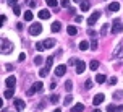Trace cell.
Returning <instances> with one entry per match:
<instances>
[{
    "mask_svg": "<svg viewBox=\"0 0 123 112\" xmlns=\"http://www.w3.org/2000/svg\"><path fill=\"white\" fill-rule=\"evenodd\" d=\"M100 15H102V13L99 12V10H96V12H94V13L91 15V16L87 18V25H89V26H92V25H94V23H96V21H97L99 18H100Z\"/></svg>",
    "mask_w": 123,
    "mask_h": 112,
    "instance_id": "cell-6",
    "label": "cell"
},
{
    "mask_svg": "<svg viewBox=\"0 0 123 112\" xmlns=\"http://www.w3.org/2000/svg\"><path fill=\"white\" fill-rule=\"evenodd\" d=\"M5 70H6V72H12V70H13V65H12V63H6V65H5Z\"/></svg>",
    "mask_w": 123,
    "mask_h": 112,
    "instance_id": "cell-39",
    "label": "cell"
},
{
    "mask_svg": "<svg viewBox=\"0 0 123 112\" xmlns=\"http://www.w3.org/2000/svg\"><path fill=\"white\" fill-rule=\"evenodd\" d=\"M80 8H81V10H83V12H89V8H91V3H89L87 0H84V2H81Z\"/></svg>",
    "mask_w": 123,
    "mask_h": 112,
    "instance_id": "cell-16",
    "label": "cell"
},
{
    "mask_svg": "<svg viewBox=\"0 0 123 112\" xmlns=\"http://www.w3.org/2000/svg\"><path fill=\"white\" fill-rule=\"evenodd\" d=\"M104 99H105V96L102 93H99L97 96H94V99H92V104L94 106H99V104H102L104 102Z\"/></svg>",
    "mask_w": 123,
    "mask_h": 112,
    "instance_id": "cell-7",
    "label": "cell"
},
{
    "mask_svg": "<svg viewBox=\"0 0 123 112\" xmlns=\"http://www.w3.org/2000/svg\"><path fill=\"white\" fill-rule=\"evenodd\" d=\"M55 88H57V83H55V81H52V83H50V89H55Z\"/></svg>",
    "mask_w": 123,
    "mask_h": 112,
    "instance_id": "cell-47",
    "label": "cell"
},
{
    "mask_svg": "<svg viewBox=\"0 0 123 112\" xmlns=\"http://www.w3.org/2000/svg\"><path fill=\"white\" fill-rule=\"evenodd\" d=\"M81 111H84V106H83V104H74L73 107H71V109H70V112H81Z\"/></svg>",
    "mask_w": 123,
    "mask_h": 112,
    "instance_id": "cell-17",
    "label": "cell"
},
{
    "mask_svg": "<svg viewBox=\"0 0 123 112\" xmlns=\"http://www.w3.org/2000/svg\"><path fill=\"white\" fill-rule=\"evenodd\" d=\"M55 44H57L55 39H45V41H44V47H45V49H52Z\"/></svg>",
    "mask_w": 123,
    "mask_h": 112,
    "instance_id": "cell-13",
    "label": "cell"
},
{
    "mask_svg": "<svg viewBox=\"0 0 123 112\" xmlns=\"http://www.w3.org/2000/svg\"><path fill=\"white\" fill-rule=\"evenodd\" d=\"M42 86H44V85L41 83V81H36V83H34L29 89H28V96H32V94H36L37 91H41V89H42Z\"/></svg>",
    "mask_w": 123,
    "mask_h": 112,
    "instance_id": "cell-4",
    "label": "cell"
},
{
    "mask_svg": "<svg viewBox=\"0 0 123 112\" xmlns=\"http://www.w3.org/2000/svg\"><path fill=\"white\" fill-rule=\"evenodd\" d=\"M37 16H39L41 20H49L50 18V12L49 10H41V12L37 13Z\"/></svg>",
    "mask_w": 123,
    "mask_h": 112,
    "instance_id": "cell-12",
    "label": "cell"
},
{
    "mask_svg": "<svg viewBox=\"0 0 123 112\" xmlns=\"http://www.w3.org/2000/svg\"><path fill=\"white\" fill-rule=\"evenodd\" d=\"M23 16H25L26 21H32V18H34V15H32V12H31V10L25 12V15H23Z\"/></svg>",
    "mask_w": 123,
    "mask_h": 112,
    "instance_id": "cell-20",
    "label": "cell"
},
{
    "mask_svg": "<svg viewBox=\"0 0 123 112\" xmlns=\"http://www.w3.org/2000/svg\"><path fill=\"white\" fill-rule=\"evenodd\" d=\"M91 88H92V81L87 80V81H86V89H91Z\"/></svg>",
    "mask_w": 123,
    "mask_h": 112,
    "instance_id": "cell-41",
    "label": "cell"
},
{
    "mask_svg": "<svg viewBox=\"0 0 123 112\" xmlns=\"http://www.w3.org/2000/svg\"><path fill=\"white\" fill-rule=\"evenodd\" d=\"M25 59H26V54H25V52H21V54H19V57H18V60H19V62H23Z\"/></svg>",
    "mask_w": 123,
    "mask_h": 112,
    "instance_id": "cell-38",
    "label": "cell"
},
{
    "mask_svg": "<svg viewBox=\"0 0 123 112\" xmlns=\"http://www.w3.org/2000/svg\"><path fill=\"white\" fill-rule=\"evenodd\" d=\"M76 62H78L76 59H70V60H68V65H76Z\"/></svg>",
    "mask_w": 123,
    "mask_h": 112,
    "instance_id": "cell-42",
    "label": "cell"
},
{
    "mask_svg": "<svg viewBox=\"0 0 123 112\" xmlns=\"http://www.w3.org/2000/svg\"><path fill=\"white\" fill-rule=\"evenodd\" d=\"M13 13H15V15H19V13H21V7L19 5H13Z\"/></svg>",
    "mask_w": 123,
    "mask_h": 112,
    "instance_id": "cell-29",
    "label": "cell"
},
{
    "mask_svg": "<svg viewBox=\"0 0 123 112\" xmlns=\"http://www.w3.org/2000/svg\"><path fill=\"white\" fill-rule=\"evenodd\" d=\"M67 33L68 34H70V36H76V34H78V28H76V26H68L67 28Z\"/></svg>",
    "mask_w": 123,
    "mask_h": 112,
    "instance_id": "cell-15",
    "label": "cell"
},
{
    "mask_svg": "<svg viewBox=\"0 0 123 112\" xmlns=\"http://www.w3.org/2000/svg\"><path fill=\"white\" fill-rule=\"evenodd\" d=\"M5 85H6V88H8V89H13V88H15V85H16V78H15V76H8V78H6V81H5Z\"/></svg>",
    "mask_w": 123,
    "mask_h": 112,
    "instance_id": "cell-9",
    "label": "cell"
},
{
    "mask_svg": "<svg viewBox=\"0 0 123 112\" xmlns=\"http://www.w3.org/2000/svg\"><path fill=\"white\" fill-rule=\"evenodd\" d=\"M67 73V65H58L55 68V75L57 76H63V75Z\"/></svg>",
    "mask_w": 123,
    "mask_h": 112,
    "instance_id": "cell-11",
    "label": "cell"
},
{
    "mask_svg": "<svg viewBox=\"0 0 123 112\" xmlns=\"http://www.w3.org/2000/svg\"><path fill=\"white\" fill-rule=\"evenodd\" d=\"M73 2H76V3H78V2H81V0H73Z\"/></svg>",
    "mask_w": 123,
    "mask_h": 112,
    "instance_id": "cell-53",
    "label": "cell"
},
{
    "mask_svg": "<svg viewBox=\"0 0 123 112\" xmlns=\"http://www.w3.org/2000/svg\"><path fill=\"white\" fill-rule=\"evenodd\" d=\"M87 34H89V36H91V37H96V36H97L94 29H89V31H87Z\"/></svg>",
    "mask_w": 123,
    "mask_h": 112,
    "instance_id": "cell-40",
    "label": "cell"
},
{
    "mask_svg": "<svg viewBox=\"0 0 123 112\" xmlns=\"http://www.w3.org/2000/svg\"><path fill=\"white\" fill-rule=\"evenodd\" d=\"M120 57H123V42L117 44V47L112 52V59H120Z\"/></svg>",
    "mask_w": 123,
    "mask_h": 112,
    "instance_id": "cell-5",
    "label": "cell"
},
{
    "mask_svg": "<svg viewBox=\"0 0 123 112\" xmlns=\"http://www.w3.org/2000/svg\"><path fill=\"white\" fill-rule=\"evenodd\" d=\"M104 81H105V75H100V73H99L97 76H96V83H97V85L104 83Z\"/></svg>",
    "mask_w": 123,
    "mask_h": 112,
    "instance_id": "cell-22",
    "label": "cell"
},
{
    "mask_svg": "<svg viewBox=\"0 0 123 112\" xmlns=\"http://www.w3.org/2000/svg\"><path fill=\"white\" fill-rule=\"evenodd\" d=\"M74 20H76V23H81V21H83V18H81V16H76Z\"/></svg>",
    "mask_w": 123,
    "mask_h": 112,
    "instance_id": "cell-49",
    "label": "cell"
},
{
    "mask_svg": "<svg viewBox=\"0 0 123 112\" xmlns=\"http://www.w3.org/2000/svg\"><path fill=\"white\" fill-rule=\"evenodd\" d=\"M122 31H123L122 21H120V18H115V20H113V23H112V33L118 34V33H122Z\"/></svg>",
    "mask_w": 123,
    "mask_h": 112,
    "instance_id": "cell-3",
    "label": "cell"
},
{
    "mask_svg": "<svg viewBox=\"0 0 123 112\" xmlns=\"http://www.w3.org/2000/svg\"><path fill=\"white\" fill-rule=\"evenodd\" d=\"M80 49L81 50H87V49H91V46H89L87 41H81V42H80Z\"/></svg>",
    "mask_w": 123,
    "mask_h": 112,
    "instance_id": "cell-19",
    "label": "cell"
},
{
    "mask_svg": "<svg viewBox=\"0 0 123 112\" xmlns=\"http://www.w3.org/2000/svg\"><path fill=\"white\" fill-rule=\"evenodd\" d=\"M50 102H52V104H57V102H58V96H57V94H52V96H50Z\"/></svg>",
    "mask_w": 123,
    "mask_h": 112,
    "instance_id": "cell-31",
    "label": "cell"
},
{
    "mask_svg": "<svg viewBox=\"0 0 123 112\" xmlns=\"http://www.w3.org/2000/svg\"><path fill=\"white\" fill-rule=\"evenodd\" d=\"M65 89H67V93H70V91L73 89V83H71V81H67V83H65Z\"/></svg>",
    "mask_w": 123,
    "mask_h": 112,
    "instance_id": "cell-25",
    "label": "cell"
},
{
    "mask_svg": "<svg viewBox=\"0 0 123 112\" xmlns=\"http://www.w3.org/2000/svg\"><path fill=\"white\" fill-rule=\"evenodd\" d=\"M47 5H50V7H57L58 3H57L55 0H47Z\"/></svg>",
    "mask_w": 123,
    "mask_h": 112,
    "instance_id": "cell-35",
    "label": "cell"
},
{
    "mask_svg": "<svg viewBox=\"0 0 123 112\" xmlns=\"http://www.w3.org/2000/svg\"><path fill=\"white\" fill-rule=\"evenodd\" d=\"M89 68H91V70H97V68H99V62H97V60H91V63H89Z\"/></svg>",
    "mask_w": 123,
    "mask_h": 112,
    "instance_id": "cell-23",
    "label": "cell"
},
{
    "mask_svg": "<svg viewBox=\"0 0 123 112\" xmlns=\"http://www.w3.org/2000/svg\"><path fill=\"white\" fill-rule=\"evenodd\" d=\"M54 112H62V111H60V109H55V111H54Z\"/></svg>",
    "mask_w": 123,
    "mask_h": 112,
    "instance_id": "cell-52",
    "label": "cell"
},
{
    "mask_svg": "<svg viewBox=\"0 0 123 112\" xmlns=\"http://www.w3.org/2000/svg\"><path fill=\"white\" fill-rule=\"evenodd\" d=\"M2 107H3V99L0 98V109H2Z\"/></svg>",
    "mask_w": 123,
    "mask_h": 112,
    "instance_id": "cell-50",
    "label": "cell"
},
{
    "mask_svg": "<svg viewBox=\"0 0 123 112\" xmlns=\"http://www.w3.org/2000/svg\"><path fill=\"white\" fill-rule=\"evenodd\" d=\"M49 70H50V68H47V67H44V68H41V70H39V76H41V78H44V76H47V75H49Z\"/></svg>",
    "mask_w": 123,
    "mask_h": 112,
    "instance_id": "cell-21",
    "label": "cell"
},
{
    "mask_svg": "<svg viewBox=\"0 0 123 112\" xmlns=\"http://www.w3.org/2000/svg\"><path fill=\"white\" fill-rule=\"evenodd\" d=\"M41 31H42V25H41V23H32V25H31V28H29L31 36H39Z\"/></svg>",
    "mask_w": 123,
    "mask_h": 112,
    "instance_id": "cell-2",
    "label": "cell"
},
{
    "mask_svg": "<svg viewBox=\"0 0 123 112\" xmlns=\"http://www.w3.org/2000/svg\"><path fill=\"white\" fill-rule=\"evenodd\" d=\"M84 70H86V63L83 62V60H78V62H76V73L81 75Z\"/></svg>",
    "mask_w": 123,
    "mask_h": 112,
    "instance_id": "cell-10",
    "label": "cell"
},
{
    "mask_svg": "<svg viewBox=\"0 0 123 112\" xmlns=\"http://www.w3.org/2000/svg\"><path fill=\"white\" fill-rule=\"evenodd\" d=\"M28 3H29V7H31V8H34V7H36V0H29Z\"/></svg>",
    "mask_w": 123,
    "mask_h": 112,
    "instance_id": "cell-45",
    "label": "cell"
},
{
    "mask_svg": "<svg viewBox=\"0 0 123 112\" xmlns=\"http://www.w3.org/2000/svg\"><path fill=\"white\" fill-rule=\"evenodd\" d=\"M52 63H54V57H47V62H45V67L50 68L52 67Z\"/></svg>",
    "mask_w": 123,
    "mask_h": 112,
    "instance_id": "cell-27",
    "label": "cell"
},
{
    "mask_svg": "<svg viewBox=\"0 0 123 112\" xmlns=\"http://www.w3.org/2000/svg\"><path fill=\"white\" fill-rule=\"evenodd\" d=\"M13 104H15V109H16L18 112L23 111V109H25V106H26L23 99H15V101H13Z\"/></svg>",
    "mask_w": 123,
    "mask_h": 112,
    "instance_id": "cell-8",
    "label": "cell"
},
{
    "mask_svg": "<svg viewBox=\"0 0 123 112\" xmlns=\"http://www.w3.org/2000/svg\"><path fill=\"white\" fill-rule=\"evenodd\" d=\"M113 98H115V99H122L123 98V91H117V93L113 94Z\"/></svg>",
    "mask_w": 123,
    "mask_h": 112,
    "instance_id": "cell-34",
    "label": "cell"
},
{
    "mask_svg": "<svg viewBox=\"0 0 123 112\" xmlns=\"http://www.w3.org/2000/svg\"><path fill=\"white\" fill-rule=\"evenodd\" d=\"M12 52H13V44L5 37H0V54H12Z\"/></svg>",
    "mask_w": 123,
    "mask_h": 112,
    "instance_id": "cell-1",
    "label": "cell"
},
{
    "mask_svg": "<svg viewBox=\"0 0 123 112\" xmlns=\"http://www.w3.org/2000/svg\"><path fill=\"white\" fill-rule=\"evenodd\" d=\"M71 101H73V96H67V98L63 99V104H65V106H70V104H71Z\"/></svg>",
    "mask_w": 123,
    "mask_h": 112,
    "instance_id": "cell-26",
    "label": "cell"
},
{
    "mask_svg": "<svg viewBox=\"0 0 123 112\" xmlns=\"http://www.w3.org/2000/svg\"><path fill=\"white\" fill-rule=\"evenodd\" d=\"M60 5H62V7H68V5H70V2H68V0H62Z\"/></svg>",
    "mask_w": 123,
    "mask_h": 112,
    "instance_id": "cell-43",
    "label": "cell"
},
{
    "mask_svg": "<svg viewBox=\"0 0 123 112\" xmlns=\"http://www.w3.org/2000/svg\"><path fill=\"white\" fill-rule=\"evenodd\" d=\"M109 10H110V12H118V10H120V3H118V2H112L110 5H109Z\"/></svg>",
    "mask_w": 123,
    "mask_h": 112,
    "instance_id": "cell-18",
    "label": "cell"
},
{
    "mask_svg": "<svg viewBox=\"0 0 123 112\" xmlns=\"http://www.w3.org/2000/svg\"><path fill=\"white\" fill-rule=\"evenodd\" d=\"M6 3H8V5H16L18 0H6Z\"/></svg>",
    "mask_w": 123,
    "mask_h": 112,
    "instance_id": "cell-44",
    "label": "cell"
},
{
    "mask_svg": "<svg viewBox=\"0 0 123 112\" xmlns=\"http://www.w3.org/2000/svg\"><path fill=\"white\" fill-rule=\"evenodd\" d=\"M107 29H109V25H104V26H102V36H105V34H107Z\"/></svg>",
    "mask_w": 123,
    "mask_h": 112,
    "instance_id": "cell-36",
    "label": "cell"
},
{
    "mask_svg": "<svg viewBox=\"0 0 123 112\" xmlns=\"http://www.w3.org/2000/svg\"><path fill=\"white\" fill-rule=\"evenodd\" d=\"M50 29H52V33H58L62 29V23L60 21H54L52 26H50Z\"/></svg>",
    "mask_w": 123,
    "mask_h": 112,
    "instance_id": "cell-14",
    "label": "cell"
},
{
    "mask_svg": "<svg viewBox=\"0 0 123 112\" xmlns=\"http://www.w3.org/2000/svg\"><path fill=\"white\" fill-rule=\"evenodd\" d=\"M5 16H3V15H0V28H2V26H3V25H5Z\"/></svg>",
    "mask_w": 123,
    "mask_h": 112,
    "instance_id": "cell-37",
    "label": "cell"
},
{
    "mask_svg": "<svg viewBox=\"0 0 123 112\" xmlns=\"http://www.w3.org/2000/svg\"><path fill=\"white\" fill-rule=\"evenodd\" d=\"M89 44H91V49L92 50H97V41H96V39H92Z\"/></svg>",
    "mask_w": 123,
    "mask_h": 112,
    "instance_id": "cell-32",
    "label": "cell"
},
{
    "mask_svg": "<svg viewBox=\"0 0 123 112\" xmlns=\"http://www.w3.org/2000/svg\"><path fill=\"white\" fill-rule=\"evenodd\" d=\"M92 112H100V109H94V111H92Z\"/></svg>",
    "mask_w": 123,
    "mask_h": 112,
    "instance_id": "cell-51",
    "label": "cell"
},
{
    "mask_svg": "<svg viewBox=\"0 0 123 112\" xmlns=\"http://www.w3.org/2000/svg\"><path fill=\"white\" fill-rule=\"evenodd\" d=\"M115 112H123V106H117V111Z\"/></svg>",
    "mask_w": 123,
    "mask_h": 112,
    "instance_id": "cell-48",
    "label": "cell"
},
{
    "mask_svg": "<svg viewBox=\"0 0 123 112\" xmlns=\"http://www.w3.org/2000/svg\"><path fill=\"white\" fill-rule=\"evenodd\" d=\"M5 98L6 99H12L13 98V89H8V88H6L5 89Z\"/></svg>",
    "mask_w": 123,
    "mask_h": 112,
    "instance_id": "cell-24",
    "label": "cell"
},
{
    "mask_svg": "<svg viewBox=\"0 0 123 112\" xmlns=\"http://www.w3.org/2000/svg\"><path fill=\"white\" fill-rule=\"evenodd\" d=\"M42 62H44V59L41 55H37L36 59H34V63H36V65H42Z\"/></svg>",
    "mask_w": 123,
    "mask_h": 112,
    "instance_id": "cell-28",
    "label": "cell"
},
{
    "mask_svg": "<svg viewBox=\"0 0 123 112\" xmlns=\"http://www.w3.org/2000/svg\"><path fill=\"white\" fill-rule=\"evenodd\" d=\"M109 83H110V85H117V78H115V76H112Z\"/></svg>",
    "mask_w": 123,
    "mask_h": 112,
    "instance_id": "cell-46",
    "label": "cell"
},
{
    "mask_svg": "<svg viewBox=\"0 0 123 112\" xmlns=\"http://www.w3.org/2000/svg\"><path fill=\"white\" fill-rule=\"evenodd\" d=\"M36 49L39 50V52H42L45 47H44V42H36Z\"/></svg>",
    "mask_w": 123,
    "mask_h": 112,
    "instance_id": "cell-30",
    "label": "cell"
},
{
    "mask_svg": "<svg viewBox=\"0 0 123 112\" xmlns=\"http://www.w3.org/2000/svg\"><path fill=\"white\" fill-rule=\"evenodd\" d=\"M115 111H117V106H113V104L107 106V112H115Z\"/></svg>",
    "mask_w": 123,
    "mask_h": 112,
    "instance_id": "cell-33",
    "label": "cell"
}]
</instances>
